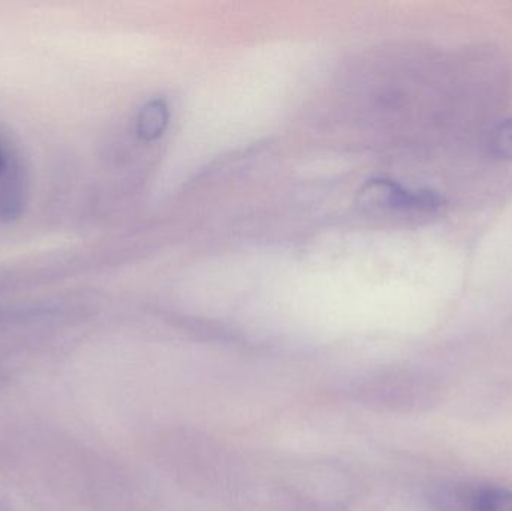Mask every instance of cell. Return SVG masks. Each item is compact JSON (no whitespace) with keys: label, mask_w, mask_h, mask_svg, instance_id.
Masks as SVG:
<instances>
[{"label":"cell","mask_w":512,"mask_h":511,"mask_svg":"<svg viewBox=\"0 0 512 511\" xmlns=\"http://www.w3.org/2000/svg\"><path fill=\"white\" fill-rule=\"evenodd\" d=\"M364 200L394 212L433 215L444 207V198L433 191H411L391 180L376 179L364 186Z\"/></svg>","instance_id":"1"},{"label":"cell","mask_w":512,"mask_h":511,"mask_svg":"<svg viewBox=\"0 0 512 511\" xmlns=\"http://www.w3.org/2000/svg\"><path fill=\"white\" fill-rule=\"evenodd\" d=\"M170 120V110L164 99H152L141 108L137 117V132L143 140L153 141L164 134Z\"/></svg>","instance_id":"3"},{"label":"cell","mask_w":512,"mask_h":511,"mask_svg":"<svg viewBox=\"0 0 512 511\" xmlns=\"http://www.w3.org/2000/svg\"><path fill=\"white\" fill-rule=\"evenodd\" d=\"M474 488L472 483H441L430 491L429 501L436 511H472Z\"/></svg>","instance_id":"2"},{"label":"cell","mask_w":512,"mask_h":511,"mask_svg":"<svg viewBox=\"0 0 512 511\" xmlns=\"http://www.w3.org/2000/svg\"><path fill=\"white\" fill-rule=\"evenodd\" d=\"M6 168V159L5 155H3L2 149H0V174H3Z\"/></svg>","instance_id":"6"},{"label":"cell","mask_w":512,"mask_h":511,"mask_svg":"<svg viewBox=\"0 0 512 511\" xmlns=\"http://www.w3.org/2000/svg\"><path fill=\"white\" fill-rule=\"evenodd\" d=\"M472 511H512V489L498 485H475Z\"/></svg>","instance_id":"4"},{"label":"cell","mask_w":512,"mask_h":511,"mask_svg":"<svg viewBox=\"0 0 512 511\" xmlns=\"http://www.w3.org/2000/svg\"><path fill=\"white\" fill-rule=\"evenodd\" d=\"M490 152L499 158L512 159V120L501 123L489 137Z\"/></svg>","instance_id":"5"}]
</instances>
